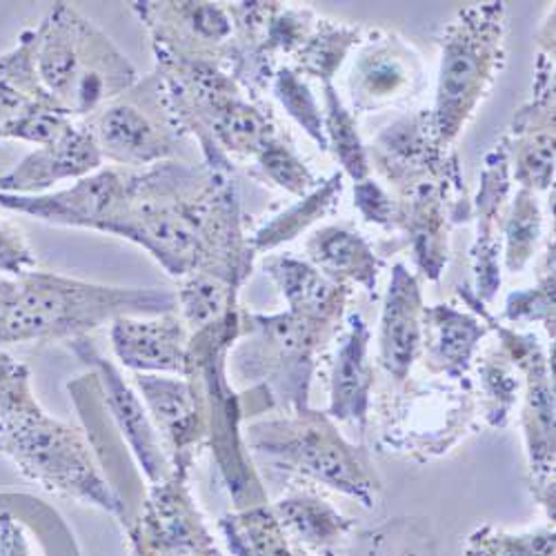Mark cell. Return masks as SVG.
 I'll return each mask as SVG.
<instances>
[{"label":"cell","instance_id":"cb8c5ba5","mask_svg":"<svg viewBox=\"0 0 556 556\" xmlns=\"http://www.w3.org/2000/svg\"><path fill=\"white\" fill-rule=\"evenodd\" d=\"M271 509L281 519L290 536L296 539L303 547H334L354 528V523L345 519L339 509L309 494L281 498L271 505Z\"/></svg>","mask_w":556,"mask_h":556},{"label":"cell","instance_id":"2e32d148","mask_svg":"<svg viewBox=\"0 0 556 556\" xmlns=\"http://www.w3.org/2000/svg\"><path fill=\"white\" fill-rule=\"evenodd\" d=\"M503 345L513 361L528 375V399L523 426L528 437L530 466L536 477L539 488L545 492V503L554 501V488H549V477H554V396L547 361L534 337H521L517 332L501 330ZM554 515V509L549 507Z\"/></svg>","mask_w":556,"mask_h":556},{"label":"cell","instance_id":"9a60e30c","mask_svg":"<svg viewBox=\"0 0 556 556\" xmlns=\"http://www.w3.org/2000/svg\"><path fill=\"white\" fill-rule=\"evenodd\" d=\"M112 350L134 375H176L188 369L190 330L178 312L118 316L112 320Z\"/></svg>","mask_w":556,"mask_h":556},{"label":"cell","instance_id":"3957f363","mask_svg":"<svg viewBox=\"0 0 556 556\" xmlns=\"http://www.w3.org/2000/svg\"><path fill=\"white\" fill-rule=\"evenodd\" d=\"M174 309L176 294L169 292L110 288L36 269L18 278V294L0 309V348L67 343L118 316H156Z\"/></svg>","mask_w":556,"mask_h":556},{"label":"cell","instance_id":"e0dca14e","mask_svg":"<svg viewBox=\"0 0 556 556\" xmlns=\"http://www.w3.org/2000/svg\"><path fill=\"white\" fill-rule=\"evenodd\" d=\"M424 309L426 307L416 278L403 265H396L386 294L379 339V361L386 367V372L396 381L407 379L409 367L421 350Z\"/></svg>","mask_w":556,"mask_h":556},{"label":"cell","instance_id":"f35d334b","mask_svg":"<svg viewBox=\"0 0 556 556\" xmlns=\"http://www.w3.org/2000/svg\"><path fill=\"white\" fill-rule=\"evenodd\" d=\"M16 294H18V278H8L0 274V309H3L8 303H12Z\"/></svg>","mask_w":556,"mask_h":556},{"label":"cell","instance_id":"4316f807","mask_svg":"<svg viewBox=\"0 0 556 556\" xmlns=\"http://www.w3.org/2000/svg\"><path fill=\"white\" fill-rule=\"evenodd\" d=\"M239 288L229 286L223 278L210 274H192L182 278L180 290L176 294V309L182 318L185 328L192 332L203 330L227 312L237 309Z\"/></svg>","mask_w":556,"mask_h":556},{"label":"cell","instance_id":"5b68a950","mask_svg":"<svg viewBox=\"0 0 556 556\" xmlns=\"http://www.w3.org/2000/svg\"><path fill=\"white\" fill-rule=\"evenodd\" d=\"M243 318L239 307L227 312L212 326L190 334L188 369L201 392L207 419V447L212 450L218 477L235 501L237 509L265 505L267 496L261 488L250 452L243 441V396L235 392L227 379V356L243 337Z\"/></svg>","mask_w":556,"mask_h":556},{"label":"cell","instance_id":"e575fe53","mask_svg":"<svg viewBox=\"0 0 556 556\" xmlns=\"http://www.w3.org/2000/svg\"><path fill=\"white\" fill-rule=\"evenodd\" d=\"M254 159L261 172L271 182H276L278 188H283L299 197H303L307 190L314 188V176L309 174V169L296 159V154L278 136H271Z\"/></svg>","mask_w":556,"mask_h":556},{"label":"cell","instance_id":"d590c367","mask_svg":"<svg viewBox=\"0 0 556 556\" xmlns=\"http://www.w3.org/2000/svg\"><path fill=\"white\" fill-rule=\"evenodd\" d=\"M38 269V258L25 237V231L10 218L0 216V274L23 278Z\"/></svg>","mask_w":556,"mask_h":556},{"label":"cell","instance_id":"d4e9b609","mask_svg":"<svg viewBox=\"0 0 556 556\" xmlns=\"http://www.w3.org/2000/svg\"><path fill=\"white\" fill-rule=\"evenodd\" d=\"M332 556H437V541L426 519H390Z\"/></svg>","mask_w":556,"mask_h":556},{"label":"cell","instance_id":"7a4b0ae2","mask_svg":"<svg viewBox=\"0 0 556 556\" xmlns=\"http://www.w3.org/2000/svg\"><path fill=\"white\" fill-rule=\"evenodd\" d=\"M0 454L48 492L94 505L127 521L121 496L94 458L87 437L45 412L31 392L29 367L0 352Z\"/></svg>","mask_w":556,"mask_h":556},{"label":"cell","instance_id":"f546056e","mask_svg":"<svg viewBox=\"0 0 556 556\" xmlns=\"http://www.w3.org/2000/svg\"><path fill=\"white\" fill-rule=\"evenodd\" d=\"M36 45H38L36 27L23 29L14 48L0 56V83L14 87L23 97H27L38 105L61 110L48 94V89H45L40 83L38 65H36Z\"/></svg>","mask_w":556,"mask_h":556},{"label":"cell","instance_id":"6da1fadb","mask_svg":"<svg viewBox=\"0 0 556 556\" xmlns=\"http://www.w3.org/2000/svg\"><path fill=\"white\" fill-rule=\"evenodd\" d=\"M141 245L169 276L210 274L241 290L254 252L227 169L165 161L125 169L118 203L99 229Z\"/></svg>","mask_w":556,"mask_h":556},{"label":"cell","instance_id":"30bf717a","mask_svg":"<svg viewBox=\"0 0 556 556\" xmlns=\"http://www.w3.org/2000/svg\"><path fill=\"white\" fill-rule=\"evenodd\" d=\"M125 528L131 556H220L188 479L178 475L148 485Z\"/></svg>","mask_w":556,"mask_h":556},{"label":"cell","instance_id":"d6986e66","mask_svg":"<svg viewBox=\"0 0 556 556\" xmlns=\"http://www.w3.org/2000/svg\"><path fill=\"white\" fill-rule=\"evenodd\" d=\"M263 267L274 278V283L281 288L290 312L339 328L350 296L348 286L318 271L314 265L290 256L265 258Z\"/></svg>","mask_w":556,"mask_h":556},{"label":"cell","instance_id":"836d02e7","mask_svg":"<svg viewBox=\"0 0 556 556\" xmlns=\"http://www.w3.org/2000/svg\"><path fill=\"white\" fill-rule=\"evenodd\" d=\"M526 131V129H515ZM554 176V125L532 131L519 146L515 178L523 190H547Z\"/></svg>","mask_w":556,"mask_h":556},{"label":"cell","instance_id":"ac0fdd59","mask_svg":"<svg viewBox=\"0 0 556 556\" xmlns=\"http://www.w3.org/2000/svg\"><path fill=\"white\" fill-rule=\"evenodd\" d=\"M421 70L414 52L399 38L372 42L352 72V99L361 112L386 108L414 89Z\"/></svg>","mask_w":556,"mask_h":556},{"label":"cell","instance_id":"8fae6325","mask_svg":"<svg viewBox=\"0 0 556 556\" xmlns=\"http://www.w3.org/2000/svg\"><path fill=\"white\" fill-rule=\"evenodd\" d=\"M85 365L91 367L97 379L103 407L110 412V419L118 428L123 441L134 454L138 468H141L148 485H159L167 481L174 470L161 445L156 428L150 419L148 407L123 379L118 369L94 348L87 337L72 339L65 343Z\"/></svg>","mask_w":556,"mask_h":556},{"label":"cell","instance_id":"f1b7e54d","mask_svg":"<svg viewBox=\"0 0 556 556\" xmlns=\"http://www.w3.org/2000/svg\"><path fill=\"white\" fill-rule=\"evenodd\" d=\"M326 105L328 116L323 121V127H326L328 148H334V154L341 161L345 174L354 182H361L369 174V161L361 143V136L356 131L354 116L343 108L339 94L330 83H326Z\"/></svg>","mask_w":556,"mask_h":556},{"label":"cell","instance_id":"ffe728a7","mask_svg":"<svg viewBox=\"0 0 556 556\" xmlns=\"http://www.w3.org/2000/svg\"><path fill=\"white\" fill-rule=\"evenodd\" d=\"M369 330L358 314L350 316L348 330L341 337L332 369V399L328 416L337 421H356L365 428L369 396H372L375 372L367 358Z\"/></svg>","mask_w":556,"mask_h":556},{"label":"cell","instance_id":"484cf974","mask_svg":"<svg viewBox=\"0 0 556 556\" xmlns=\"http://www.w3.org/2000/svg\"><path fill=\"white\" fill-rule=\"evenodd\" d=\"M341 190H343L341 174H337L326 185H320V188H316L312 194H307L296 205H292L288 212L278 214L274 220L265 223L250 239L252 252L254 254L269 252L278 245L296 239L301 231H305L316 218H320L332 207V203L337 201Z\"/></svg>","mask_w":556,"mask_h":556},{"label":"cell","instance_id":"8d00e7d4","mask_svg":"<svg viewBox=\"0 0 556 556\" xmlns=\"http://www.w3.org/2000/svg\"><path fill=\"white\" fill-rule=\"evenodd\" d=\"M545 278L539 288L519 292L507 299V318L509 320H545L547 328L554 320V271L545 269Z\"/></svg>","mask_w":556,"mask_h":556},{"label":"cell","instance_id":"7402d4cb","mask_svg":"<svg viewBox=\"0 0 556 556\" xmlns=\"http://www.w3.org/2000/svg\"><path fill=\"white\" fill-rule=\"evenodd\" d=\"M218 530L235 556H309L267 503L235 509L218 521Z\"/></svg>","mask_w":556,"mask_h":556},{"label":"cell","instance_id":"4fadbf2b","mask_svg":"<svg viewBox=\"0 0 556 556\" xmlns=\"http://www.w3.org/2000/svg\"><path fill=\"white\" fill-rule=\"evenodd\" d=\"M134 12L148 27L154 52L225 67L235 34L227 8L218 3H134Z\"/></svg>","mask_w":556,"mask_h":556},{"label":"cell","instance_id":"52a82bcc","mask_svg":"<svg viewBox=\"0 0 556 556\" xmlns=\"http://www.w3.org/2000/svg\"><path fill=\"white\" fill-rule=\"evenodd\" d=\"M503 3L468 8L450 25L432 114V134L439 148L454 141L492 87L503 65Z\"/></svg>","mask_w":556,"mask_h":556},{"label":"cell","instance_id":"1f68e13d","mask_svg":"<svg viewBox=\"0 0 556 556\" xmlns=\"http://www.w3.org/2000/svg\"><path fill=\"white\" fill-rule=\"evenodd\" d=\"M539 235H541L539 203L530 190H521L515 199L513 214H509L507 227H505V239H507L505 263L509 271H519L526 267V263L532 258Z\"/></svg>","mask_w":556,"mask_h":556},{"label":"cell","instance_id":"ba28073f","mask_svg":"<svg viewBox=\"0 0 556 556\" xmlns=\"http://www.w3.org/2000/svg\"><path fill=\"white\" fill-rule=\"evenodd\" d=\"M105 163L146 169L176 161L180 134L174 127L156 74L138 78L125 94L87 121Z\"/></svg>","mask_w":556,"mask_h":556},{"label":"cell","instance_id":"74e56055","mask_svg":"<svg viewBox=\"0 0 556 556\" xmlns=\"http://www.w3.org/2000/svg\"><path fill=\"white\" fill-rule=\"evenodd\" d=\"M354 205L365 216V220L377 225H392L396 218V205L392 199L379 188L375 180H361L354 188Z\"/></svg>","mask_w":556,"mask_h":556},{"label":"cell","instance_id":"4dcf8cb0","mask_svg":"<svg viewBox=\"0 0 556 556\" xmlns=\"http://www.w3.org/2000/svg\"><path fill=\"white\" fill-rule=\"evenodd\" d=\"M468 556H554V530L543 528L528 534H507L490 526L468 536Z\"/></svg>","mask_w":556,"mask_h":556},{"label":"cell","instance_id":"44dd1931","mask_svg":"<svg viewBox=\"0 0 556 556\" xmlns=\"http://www.w3.org/2000/svg\"><path fill=\"white\" fill-rule=\"evenodd\" d=\"M483 337V323L466 312H458L450 305H434L424 309L421 345H426V365L434 375L460 379L466 375Z\"/></svg>","mask_w":556,"mask_h":556},{"label":"cell","instance_id":"83f0119b","mask_svg":"<svg viewBox=\"0 0 556 556\" xmlns=\"http://www.w3.org/2000/svg\"><path fill=\"white\" fill-rule=\"evenodd\" d=\"M358 27L316 21L309 36L296 52L299 72L330 83L334 72L341 67L345 54L352 50V45L358 42Z\"/></svg>","mask_w":556,"mask_h":556},{"label":"cell","instance_id":"d6a6232c","mask_svg":"<svg viewBox=\"0 0 556 556\" xmlns=\"http://www.w3.org/2000/svg\"><path fill=\"white\" fill-rule=\"evenodd\" d=\"M274 94L288 110V114L307 131L312 141L320 150H328V138H326V127H323V116L318 112L314 97L309 94V87L299 78V74L288 67L278 70L274 76Z\"/></svg>","mask_w":556,"mask_h":556},{"label":"cell","instance_id":"8992f818","mask_svg":"<svg viewBox=\"0 0 556 556\" xmlns=\"http://www.w3.org/2000/svg\"><path fill=\"white\" fill-rule=\"evenodd\" d=\"M248 452L334 488L363 507H375L379 477L361 447L348 443L323 412L299 409L283 419L261 421L243 430Z\"/></svg>","mask_w":556,"mask_h":556},{"label":"cell","instance_id":"9c48e42d","mask_svg":"<svg viewBox=\"0 0 556 556\" xmlns=\"http://www.w3.org/2000/svg\"><path fill=\"white\" fill-rule=\"evenodd\" d=\"M245 320L252 339H248L245 348L248 358L239 356L237 361H258V365L248 372L267 377L263 388L271 403L278 401L292 412L305 409L314 354L337 328L299 316L290 309L271 316L248 312Z\"/></svg>","mask_w":556,"mask_h":556},{"label":"cell","instance_id":"277c9868","mask_svg":"<svg viewBox=\"0 0 556 556\" xmlns=\"http://www.w3.org/2000/svg\"><path fill=\"white\" fill-rule=\"evenodd\" d=\"M42 87L72 118L91 116L138 83L134 65L76 8H56L36 25Z\"/></svg>","mask_w":556,"mask_h":556},{"label":"cell","instance_id":"7c38bea8","mask_svg":"<svg viewBox=\"0 0 556 556\" xmlns=\"http://www.w3.org/2000/svg\"><path fill=\"white\" fill-rule=\"evenodd\" d=\"M174 475L188 479L201 450L207 447L205 405L197 383L188 377L134 375Z\"/></svg>","mask_w":556,"mask_h":556},{"label":"cell","instance_id":"5bb4252c","mask_svg":"<svg viewBox=\"0 0 556 556\" xmlns=\"http://www.w3.org/2000/svg\"><path fill=\"white\" fill-rule=\"evenodd\" d=\"M105 165L97 138L87 123H76L61 141L36 148L0 176V194L40 197L59 182L80 180Z\"/></svg>","mask_w":556,"mask_h":556},{"label":"cell","instance_id":"603a6c76","mask_svg":"<svg viewBox=\"0 0 556 556\" xmlns=\"http://www.w3.org/2000/svg\"><path fill=\"white\" fill-rule=\"evenodd\" d=\"M309 261L334 281H354L365 290L377 286L379 261L361 235L343 227H326L307 241Z\"/></svg>","mask_w":556,"mask_h":556}]
</instances>
